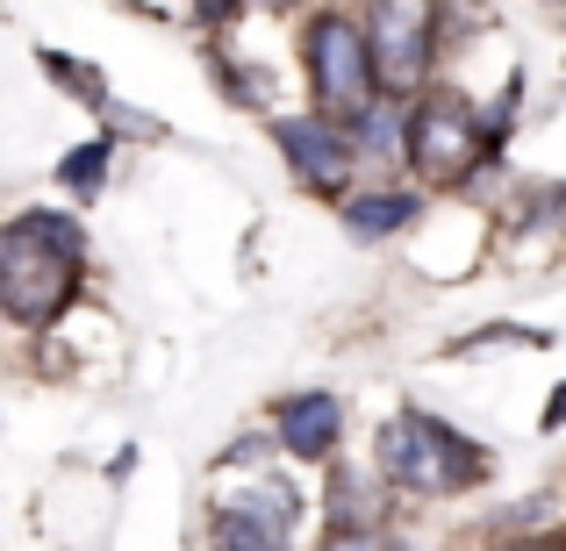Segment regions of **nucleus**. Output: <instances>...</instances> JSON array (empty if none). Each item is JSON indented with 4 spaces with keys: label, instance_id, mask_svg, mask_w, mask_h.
Listing matches in <instances>:
<instances>
[{
    "label": "nucleus",
    "instance_id": "obj_1",
    "mask_svg": "<svg viewBox=\"0 0 566 551\" xmlns=\"http://www.w3.org/2000/svg\"><path fill=\"white\" fill-rule=\"evenodd\" d=\"M86 273V230L57 208H22L0 230V316L22 330H51L72 308Z\"/></svg>",
    "mask_w": 566,
    "mask_h": 551
},
{
    "label": "nucleus",
    "instance_id": "obj_2",
    "mask_svg": "<svg viewBox=\"0 0 566 551\" xmlns=\"http://www.w3.org/2000/svg\"><path fill=\"white\" fill-rule=\"evenodd\" d=\"M380 480L401 487V495H467V487L488 480V452L473 437H459L452 423L423 409H401L380 423Z\"/></svg>",
    "mask_w": 566,
    "mask_h": 551
},
{
    "label": "nucleus",
    "instance_id": "obj_3",
    "mask_svg": "<svg viewBox=\"0 0 566 551\" xmlns=\"http://www.w3.org/2000/svg\"><path fill=\"white\" fill-rule=\"evenodd\" d=\"M302 65H308V94L316 115L331 123H366L380 108V72H374V43H366L359 14H308L302 29Z\"/></svg>",
    "mask_w": 566,
    "mask_h": 551
},
{
    "label": "nucleus",
    "instance_id": "obj_4",
    "mask_svg": "<svg viewBox=\"0 0 566 551\" xmlns=\"http://www.w3.org/2000/svg\"><path fill=\"white\" fill-rule=\"evenodd\" d=\"M481 166H495L488 151V123L473 115L467 94L452 86H430L409 100V172L423 187H467Z\"/></svg>",
    "mask_w": 566,
    "mask_h": 551
},
{
    "label": "nucleus",
    "instance_id": "obj_5",
    "mask_svg": "<svg viewBox=\"0 0 566 551\" xmlns=\"http://www.w3.org/2000/svg\"><path fill=\"white\" fill-rule=\"evenodd\" d=\"M294 530H302V495H294L287 473H265L259 487H237L230 501H216L208 544L216 551H294Z\"/></svg>",
    "mask_w": 566,
    "mask_h": 551
},
{
    "label": "nucleus",
    "instance_id": "obj_6",
    "mask_svg": "<svg viewBox=\"0 0 566 551\" xmlns=\"http://www.w3.org/2000/svg\"><path fill=\"white\" fill-rule=\"evenodd\" d=\"M366 43H374V72L387 100H409L430 80V57H438V8L423 0H395V8L366 14Z\"/></svg>",
    "mask_w": 566,
    "mask_h": 551
},
{
    "label": "nucleus",
    "instance_id": "obj_7",
    "mask_svg": "<svg viewBox=\"0 0 566 551\" xmlns=\"http://www.w3.org/2000/svg\"><path fill=\"white\" fill-rule=\"evenodd\" d=\"M273 144H280V158L294 166V180H302L308 193H323V201H345V180H352V129L345 123H331V115H280L273 123Z\"/></svg>",
    "mask_w": 566,
    "mask_h": 551
},
{
    "label": "nucleus",
    "instance_id": "obj_8",
    "mask_svg": "<svg viewBox=\"0 0 566 551\" xmlns=\"http://www.w3.org/2000/svg\"><path fill=\"white\" fill-rule=\"evenodd\" d=\"M337 437H345V401L323 394V386H308V394H287L273 409V444L287 458H308V466H323V458L337 452Z\"/></svg>",
    "mask_w": 566,
    "mask_h": 551
},
{
    "label": "nucleus",
    "instance_id": "obj_9",
    "mask_svg": "<svg viewBox=\"0 0 566 551\" xmlns=\"http://www.w3.org/2000/svg\"><path fill=\"white\" fill-rule=\"evenodd\" d=\"M387 487L366 466H331V538H380Z\"/></svg>",
    "mask_w": 566,
    "mask_h": 551
},
{
    "label": "nucleus",
    "instance_id": "obj_10",
    "mask_svg": "<svg viewBox=\"0 0 566 551\" xmlns=\"http://www.w3.org/2000/svg\"><path fill=\"white\" fill-rule=\"evenodd\" d=\"M352 158H359V166H380V172L409 166V108L380 94V108L366 115V123H352Z\"/></svg>",
    "mask_w": 566,
    "mask_h": 551
},
{
    "label": "nucleus",
    "instance_id": "obj_11",
    "mask_svg": "<svg viewBox=\"0 0 566 551\" xmlns=\"http://www.w3.org/2000/svg\"><path fill=\"white\" fill-rule=\"evenodd\" d=\"M423 215V201L401 187H380V193H345V230L359 236V244H380V236L409 230V222Z\"/></svg>",
    "mask_w": 566,
    "mask_h": 551
},
{
    "label": "nucleus",
    "instance_id": "obj_12",
    "mask_svg": "<svg viewBox=\"0 0 566 551\" xmlns=\"http://www.w3.org/2000/svg\"><path fill=\"white\" fill-rule=\"evenodd\" d=\"M108 166H115V144H108V137H94V144H80V151H65V158H57V187L86 201V193H101Z\"/></svg>",
    "mask_w": 566,
    "mask_h": 551
},
{
    "label": "nucleus",
    "instance_id": "obj_13",
    "mask_svg": "<svg viewBox=\"0 0 566 551\" xmlns=\"http://www.w3.org/2000/svg\"><path fill=\"white\" fill-rule=\"evenodd\" d=\"M265 452H273L265 437H237V444H222V466H230V458H237V466H251V458H265Z\"/></svg>",
    "mask_w": 566,
    "mask_h": 551
},
{
    "label": "nucleus",
    "instance_id": "obj_14",
    "mask_svg": "<svg viewBox=\"0 0 566 551\" xmlns=\"http://www.w3.org/2000/svg\"><path fill=\"white\" fill-rule=\"evenodd\" d=\"M510 551H566V530H538V538H516Z\"/></svg>",
    "mask_w": 566,
    "mask_h": 551
},
{
    "label": "nucleus",
    "instance_id": "obj_15",
    "mask_svg": "<svg viewBox=\"0 0 566 551\" xmlns=\"http://www.w3.org/2000/svg\"><path fill=\"white\" fill-rule=\"evenodd\" d=\"M323 551H395V544H387V538H331Z\"/></svg>",
    "mask_w": 566,
    "mask_h": 551
},
{
    "label": "nucleus",
    "instance_id": "obj_16",
    "mask_svg": "<svg viewBox=\"0 0 566 551\" xmlns=\"http://www.w3.org/2000/svg\"><path fill=\"white\" fill-rule=\"evenodd\" d=\"M566 423V386H553V409H545V430H559Z\"/></svg>",
    "mask_w": 566,
    "mask_h": 551
}]
</instances>
